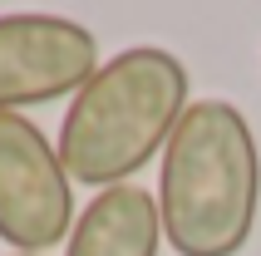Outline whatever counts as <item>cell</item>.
<instances>
[{"label":"cell","mask_w":261,"mask_h":256,"mask_svg":"<svg viewBox=\"0 0 261 256\" xmlns=\"http://www.w3.org/2000/svg\"><path fill=\"white\" fill-rule=\"evenodd\" d=\"M261 212V153L247 114L197 99L173 128L158 172L163 237L177 256H242Z\"/></svg>","instance_id":"obj_1"},{"label":"cell","mask_w":261,"mask_h":256,"mask_svg":"<svg viewBox=\"0 0 261 256\" xmlns=\"http://www.w3.org/2000/svg\"><path fill=\"white\" fill-rule=\"evenodd\" d=\"M99 74L94 30L69 15H0V114L74 99Z\"/></svg>","instance_id":"obj_4"},{"label":"cell","mask_w":261,"mask_h":256,"mask_svg":"<svg viewBox=\"0 0 261 256\" xmlns=\"http://www.w3.org/2000/svg\"><path fill=\"white\" fill-rule=\"evenodd\" d=\"M10 256H20V251H10Z\"/></svg>","instance_id":"obj_6"},{"label":"cell","mask_w":261,"mask_h":256,"mask_svg":"<svg viewBox=\"0 0 261 256\" xmlns=\"http://www.w3.org/2000/svg\"><path fill=\"white\" fill-rule=\"evenodd\" d=\"M158 246H163L158 197L138 183H123L94 192V202L74 217L64 256H158Z\"/></svg>","instance_id":"obj_5"},{"label":"cell","mask_w":261,"mask_h":256,"mask_svg":"<svg viewBox=\"0 0 261 256\" xmlns=\"http://www.w3.org/2000/svg\"><path fill=\"white\" fill-rule=\"evenodd\" d=\"M188 109V64L173 49H123L103 59L99 74L69 99L55 143L59 163L74 183L94 192L123 187L168 148Z\"/></svg>","instance_id":"obj_2"},{"label":"cell","mask_w":261,"mask_h":256,"mask_svg":"<svg viewBox=\"0 0 261 256\" xmlns=\"http://www.w3.org/2000/svg\"><path fill=\"white\" fill-rule=\"evenodd\" d=\"M74 232V177L25 114H0V242L40 256Z\"/></svg>","instance_id":"obj_3"}]
</instances>
